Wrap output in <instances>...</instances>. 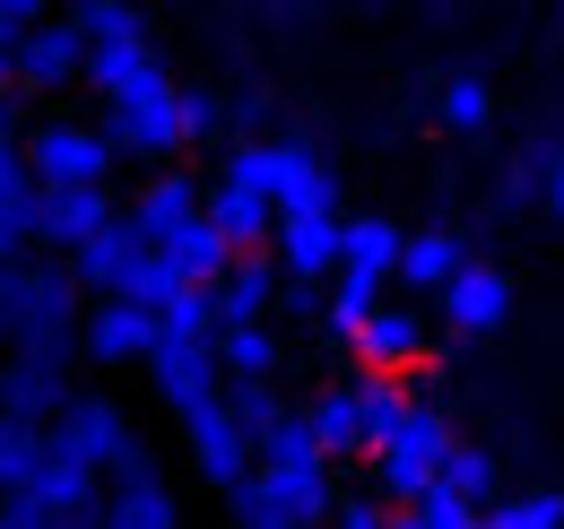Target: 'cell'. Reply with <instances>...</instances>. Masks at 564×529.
<instances>
[{"label": "cell", "mask_w": 564, "mask_h": 529, "mask_svg": "<svg viewBox=\"0 0 564 529\" xmlns=\"http://www.w3.org/2000/svg\"><path fill=\"white\" fill-rule=\"evenodd\" d=\"M44 468H53V425H18V417H0V504H35Z\"/></svg>", "instance_id": "22"}, {"label": "cell", "mask_w": 564, "mask_h": 529, "mask_svg": "<svg viewBox=\"0 0 564 529\" xmlns=\"http://www.w3.org/2000/svg\"><path fill=\"white\" fill-rule=\"evenodd\" d=\"M400 252H409V235L391 226V217H339V278L348 287H391L400 278Z\"/></svg>", "instance_id": "18"}, {"label": "cell", "mask_w": 564, "mask_h": 529, "mask_svg": "<svg viewBox=\"0 0 564 529\" xmlns=\"http://www.w3.org/2000/svg\"><path fill=\"white\" fill-rule=\"evenodd\" d=\"M156 313L140 304H87V338H78V356H96V365H148L156 356Z\"/></svg>", "instance_id": "19"}, {"label": "cell", "mask_w": 564, "mask_h": 529, "mask_svg": "<svg viewBox=\"0 0 564 529\" xmlns=\"http://www.w3.org/2000/svg\"><path fill=\"white\" fill-rule=\"evenodd\" d=\"M226 174H243L279 217H339V174L304 148V139H235Z\"/></svg>", "instance_id": "5"}, {"label": "cell", "mask_w": 564, "mask_h": 529, "mask_svg": "<svg viewBox=\"0 0 564 529\" xmlns=\"http://www.w3.org/2000/svg\"><path fill=\"white\" fill-rule=\"evenodd\" d=\"M487 529H564V495H512L487 512Z\"/></svg>", "instance_id": "31"}, {"label": "cell", "mask_w": 564, "mask_h": 529, "mask_svg": "<svg viewBox=\"0 0 564 529\" xmlns=\"http://www.w3.org/2000/svg\"><path fill=\"white\" fill-rule=\"evenodd\" d=\"M443 495H460V504L495 512V452H478V443H452V461H443Z\"/></svg>", "instance_id": "28"}, {"label": "cell", "mask_w": 564, "mask_h": 529, "mask_svg": "<svg viewBox=\"0 0 564 529\" xmlns=\"http://www.w3.org/2000/svg\"><path fill=\"white\" fill-rule=\"evenodd\" d=\"M70 529H96V521H70Z\"/></svg>", "instance_id": "40"}, {"label": "cell", "mask_w": 564, "mask_h": 529, "mask_svg": "<svg viewBox=\"0 0 564 529\" xmlns=\"http://www.w3.org/2000/svg\"><path fill=\"white\" fill-rule=\"evenodd\" d=\"M96 131L113 148V165L131 156V165H156V174H165V165L183 156V87L156 78V87L122 96V105H96Z\"/></svg>", "instance_id": "8"}, {"label": "cell", "mask_w": 564, "mask_h": 529, "mask_svg": "<svg viewBox=\"0 0 564 529\" xmlns=\"http://www.w3.org/2000/svg\"><path fill=\"white\" fill-rule=\"evenodd\" d=\"M434 304H443V322H452L460 338H487V331L512 322V278H503L495 261H469L443 295H434Z\"/></svg>", "instance_id": "16"}, {"label": "cell", "mask_w": 564, "mask_h": 529, "mask_svg": "<svg viewBox=\"0 0 564 529\" xmlns=\"http://www.w3.org/2000/svg\"><path fill=\"white\" fill-rule=\"evenodd\" d=\"M330 529H391V504H373V495H339Z\"/></svg>", "instance_id": "35"}, {"label": "cell", "mask_w": 564, "mask_h": 529, "mask_svg": "<svg viewBox=\"0 0 564 529\" xmlns=\"http://www.w3.org/2000/svg\"><path fill=\"white\" fill-rule=\"evenodd\" d=\"M425 347H434V322H425L417 304H373V322L348 338V356L365 365V382H391V374H417L425 365Z\"/></svg>", "instance_id": "11"}, {"label": "cell", "mask_w": 564, "mask_h": 529, "mask_svg": "<svg viewBox=\"0 0 564 529\" xmlns=\"http://www.w3.org/2000/svg\"><path fill=\"white\" fill-rule=\"evenodd\" d=\"M286 295V278L270 252H252V261H235L226 278H217V331H235V322H270Z\"/></svg>", "instance_id": "21"}, {"label": "cell", "mask_w": 564, "mask_h": 529, "mask_svg": "<svg viewBox=\"0 0 564 529\" xmlns=\"http://www.w3.org/2000/svg\"><path fill=\"white\" fill-rule=\"evenodd\" d=\"M226 408H235V425H243V443H252V452H261L286 417H295V408L279 399V382H226Z\"/></svg>", "instance_id": "26"}, {"label": "cell", "mask_w": 564, "mask_h": 529, "mask_svg": "<svg viewBox=\"0 0 564 529\" xmlns=\"http://www.w3.org/2000/svg\"><path fill=\"white\" fill-rule=\"evenodd\" d=\"M409 521L417 529H487V512H478V504H460V495H443V486H434V495H425L417 512H409Z\"/></svg>", "instance_id": "32"}, {"label": "cell", "mask_w": 564, "mask_h": 529, "mask_svg": "<svg viewBox=\"0 0 564 529\" xmlns=\"http://www.w3.org/2000/svg\"><path fill=\"white\" fill-rule=\"evenodd\" d=\"M270 261H279L286 287H322V278H339V217H279Z\"/></svg>", "instance_id": "17"}, {"label": "cell", "mask_w": 564, "mask_h": 529, "mask_svg": "<svg viewBox=\"0 0 564 529\" xmlns=\"http://www.w3.org/2000/svg\"><path fill=\"white\" fill-rule=\"evenodd\" d=\"M365 434H373V504H400V512H417L425 495L443 486V461H452V425H443V408H425L409 399L400 382H365Z\"/></svg>", "instance_id": "2"}, {"label": "cell", "mask_w": 564, "mask_h": 529, "mask_svg": "<svg viewBox=\"0 0 564 529\" xmlns=\"http://www.w3.org/2000/svg\"><path fill=\"white\" fill-rule=\"evenodd\" d=\"M547 208H556V217H564V139H556V148H547Z\"/></svg>", "instance_id": "36"}, {"label": "cell", "mask_w": 564, "mask_h": 529, "mask_svg": "<svg viewBox=\"0 0 564 529\" xmlns=\"http://www.w3.org/2000/svg\"><path fill=\"white\" fill-rule=\"evenodd\" d=\"M78 338H87V287L70 278V261H18L9 269V365H53L70 374Z\"/></svg>", "instance_id": "3"}, {"label": "cell", "mask_w": 564, "mask_h": 529, "mask_svg": "<svg viewBox=\"0 0 564 529\" xmlns=\"http://www.w3.org/2000/svg\"><path fill=\"white\" fill-rule=\"evenodd\" d=\"M0 105H18V62H0Z\"/></svg>", "instance_id": "38"}, {"label": "cell", "mask_w": 564, "mask_h": 529, "mask_svg": "<svg viewBox=\"0 0 564 529\" xmlns=\"http://www.w3.org/2000/svg\"><path fill=\"white\" fill-rule=\"evenodd\" d=\"M35 26H44V9H35V0H0V62H18Z\"/></svg>", "instance_id": "34"}, {"label": "cell", "mask_w": 564, "mask_h": 529, "mask_svg": "<svg viewBox=\"0 0 564 529\" xmlns=\"http://www.w3.org/2000/svg\"><path fill=\"white\" fill-rule=\"evenodd\" d=\"M113 217H122L113 192H35V252L44 261H70L78 244H96Z\"/></svg>", "instance_id": "13"}, {"label": "cell", "mask_w": 564, "mask_h": 529, "mask_svg": "<svg viewBox=\"0 0 564 529\" xmlns=\"http://www.w3.org/2000/svg\"><path fill=\"white\" fill-rule=\"evenodd\" d=\"M62 87H87V35L70 18H44L18 53V96H62Z\"/></svg>", "instance_id": "15"}, {"label": "cell", "mask_w": 564, "mask_h": 529, "mask_svg": "<svg viewBox=\"0 0 564 529\" xmlns=\"http://www.w3.org/2000/svg\"><path fill=\"white\" fill-rule=\"evenodd\" d=\"M226 122H235V105L217 87H183V148H209Z\"/></svg>", "instance_id": "30"}, {"label": "cell", "mask_w": 564, "mask_h": 529, "mask_svg": "<svg viewBox=\"0 0 564 529\" xmlns=\"http://www.w3.org/2000/svg\"><path fill=\"white\" fill-rule=\"evenodd\" d=\"M373 304H382L373 287H348V278H330V295H322V331L348 347V338L365 331V322H373Z\"/></svg>", "instance_id": "29"}, {"label": "cell", "mask_w": 564, "mask_h": 529, "mask_svg": "<svg viewBox=\"0 0 564 529\" xmlns=\"http://www.w3.org/2000/svg\"><path fill=\"white\" fill-rule=\"evenodd\" d=\"M226 512H235V529H330V512H339V461L313 443L304 408L261 443V461L226 495Z\"/></svg>", "instance_id": "1"}, {"label": "cell", "mask_w": 564, "mask_h": 529, "mask_svg": "<svg viewBox=\"0 0 564 529\" xmlns=\"http://www.w3.org/2000/svg\"><path fill=\"white\" fill-rule=\"evenodd\" d=\"M26 183L35 192H105L113 183V148L78 114H35L26 122Z\"/></svg>", "instance_id": "7"}, {"label": "cell", "mask_w": 564, "mask_h": 529, "mask_svg": "<svg viewBox=\"0 0 564 529\" xmlns=\"http://www.w3.org/2000/svg\"><path fill=\"white\" fill-rule=\"evenodd\" d=\"M200 199H209V226L226 235V244H235V261L270 252V235H279V208H270V199L252 192L243 174H226V165H217L209 183H200Z\"/></svg>", "instance_id": "14"}, {"label": "cell", "mask_w": 564, "mask_h": 529, "mask_svg": "<svg viewBox=\"0 0 564 529\" xmlns=\"http://www.w3.org/2000/svg\"><path fill=\"white\" fill-rule=\"evenodd\" d=\"M217 365H226V382H270V374H279V322H235V331H217Z\"/></svg>", "instance_id": "25"}, {"label": "cell", "mask_w": 564, "mask_h": 529, "mask_svg": "<svg viewBox=\"0 0 564 529\" xmlns=\"http://www.w3.org/2000/svg\"><path fill=\"white\" fill-rule=\"evenodd\" d=\"M122 217L140 226V244L156 252V261H174V252L209 226V199H200V183H192V174H174V165H165V174H148L140 192H131V208H122Z\"/></svg>", "instance_id": "10"}, {"label": "cell", "mask_w": 564, "mask_h": 529, "mask_svg": "<svg viewBox=\"0 0 564 529\" xmlns=\"http://www.w3.org/2000/svg\"><path fill=\"white\" fill-rule=\"evenodd\" d=\"M304 425H313V443L330 452V461H356V452H373V434H365V382H339V391H322L304 408Z\"/></svg>", "instance_id": "23"}, {"label": "cell", "mask_w": 564, "mask_h": 529, "mask_svg": "<svg viewBox=\"0 0 564 529\" xmlns=\"http://www.w3.org/2000/svg\"><path fill=\"white\" fill-rule=\"evenodd\" d=\"M0 365H9V269H0Z\"/></svg>", "instance_id": "37"}, {"label": "cell", "mask_w": 564, "mask_h": 529, "mask_svg": "<svg viewBox=\"0 0 564 529\" xmlns=\"http://www.w3.org/2000/svg\"><path fill=\"white\" fill-rule=\"evenodd\" d=\"M96 529H183V504H174L156 452H148L140 468H122V477L96 495Z\"/></svg>", "instance_id": "12"}, {"label": "cell", "mask_w": 564, "mask_h": 529, "mask_svg": "<svg viewBox=\"0 0 564 529\" xmlns=\"http://www.w3.org/2000/svg\"><path fill=\"white\" fill-rule=\"evenodd\" d=\"M70 399L78 382L53 374V365H0V417H18V425H62Z\"/></svg>", "instance_id": "20"}, {"label": "cell", "mask_w": 564, "mask_h": 529, "mask_svg": "<svg viewBox=\"0 0 564 529\" xmlns=\"http://www.w3.org/2000/svg\"><path fill=\"white\" fill-rule=\"evenodd\" d=\"M469 261H478V252H469L452 226H425V235H409V252H400V278H409L417 295H443V287H452Z\"/></svg>", "instance_id": "24"}, {"label": "cell", "mask_w": 564, "mask_h": 529, "mask_svg": "<svg viewBox=\"0 0 564 529\" xmlns=\"http://www.w3.org/2000/svg\"><path fill=\"white\" fill-rule=\"evenodd\" d=\"M148 382H156V399L174 408V425H183V417H200V408H217V399H226V365H217V338H209V331H156Z\"/></svg>", "instance_id": "9"}, {"label": "cell", "mask_w": 564, "mask_h": 529, "mask_svg": "<svg viewBox=\"0 0 564 529\" xmlns=\"http://www.w3.org/2000/svg\"><path fill=\"white\" fill-rule=\"evenodd\" d=\"M53 452H62L70 468H87L96 486H113L122 468L148 461L140 425H131V408H122L113 391H78L70 408H62V425H53Z\"/></svg>", "instance_id": "6"}, {"label": "cell", "mask_w": 564, "mask_h": 529, "mask_svg": "<svg viewBox=\"0 0 564 529\" xmlns=\"http://www.w3.org/2000/svg\"><path fill=\"white\" fill-rule=\"evenodd\" d=\"M521 199H547V148H530V156L503 165V208H521Z\"/></svg>", "instance_id": "33"}, {"label": "cell", "mask_w": 564, "mask_h": 529, "mask_svg": "<svg viewBox=\"0 0 564 529\" xmlns=\"http://www.w3.org/2000/svg\"><path fill=\"white\" fill-rule=\"evenodd\" d=\"M391 529H417V521H409V512H391Z\"/></svg>", "instance_id": "39"}, {"label": "cell", "mask_w": 564, "mask_h": 529, "mask_svg": "<svg viewBox=\"0 0 564 529\" xmlns=\"http://www.w3.org/2000/svg\"><path fill=\"white\" fill-rule=\"evenodd\" d=\"M70 26L87 35V96H96V105H122V96H140V87L165 78L156 26H148L140 9H122V0H87V9H70Z\"/></svg>", "instance_id": "4"}, {"label": "cell", "mask_w": 564, "mask_h": 529, "mask_svg": "<svg viewBox=\"0 0 564 529\" xmlns=\"http://www.w3.org/2000/svg\"><path fill=\"white\" fill-rule=\"evenodd\" d=\"M434 114H443V131H487L495 122V87L478 78V69H460V78H443Z\"/></svg>", "instance_id": "27"}]
</instances>
